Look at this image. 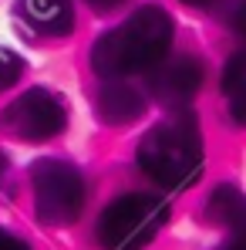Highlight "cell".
<instances>
[{"label": "cell", "instance_id": "4", "mask_svg": "<svg viewBox=\"0 0 246 250\" xmlns=\"http://www.w3.org/2000/svg\"><path fill=\"white\" fill-rule=\"evenodd\" d=\"M31 193L38 220L47 227H68L88 203V183L81 169L64 159H38L31 166Z\"/></svg>", "mask_w": 246, "mask_h": 250}, {"label": "cell", "instance_id": "17", "mask_svg": "<svg viewBox=\"0 0 246 250\" xmlns=\"http://www.w3.org/2000/svg\"><path fill=\"white\" fill-rule=\"evenodd\" d=\"M3 172H7V163H3V159H0V179H3Z\"/></svg>", "mask_w": 246, "mask_h": 250}, {"label": "cell", "instance_id": "8", "mask_svg": "<svg viewBox=\"0 0 246 250\" xmlns=\"http://www.w3.org/2000/svg\"><path fill=\"white\" fill-rule=\"evenodd\" d=\"M145 112V95L128 82H108L98 95V119L108 125H132Z\"/></svg>", "mask_w": 246, "mask_h": 250}, {"label": "cell", "instance_id": "1", "mask_svg": "<svg viewBox=\"0 0 246 250\" xmlns=\"http://www.w3.org/2000/svg\"><path fill=\"white\" fill-rule=\"evenodd\" d=\"M175 38V21L159 3H145L128 14L118 27L105 31L91 47V68L105 82H125L132 75H149L169 58Z\"/></svg>", "mask_w": 246, "mask_h": 250}, {"label": "cell", "instance_id": "16", "mask_svg": "<svg viewBox=\"0 0 246 250\" xmlns=\"http://www.w3.org/2000/svg\"><path fill=\"white\" fill-rule=\"evenodd\" d=\"M182 3H189V7H209V3H216V0H182Z\"/></svg>", "mask_w": 246, "mask_h": 250}, {"label": "cell", "instance_id": "11", "mask_svg": "<svg viewBox=\"0 0 246 250\" xmlns=\"http://www.w3.org/2000/svg\"><path fill=\"white\" fill-rule=\"evenodd\" d=\"M20 75H24V58L14 54L10 47H0V91L10 88Z\"/></svg>", "mask_w": 246, "mask_h": 250}, {"label": "cell", "instance_id": "15", "mask_svg": "<svg viewBox=\"0 0 246 250\" xmlns=\"http://www.w3.org/2000/svg\"><path fill=\"white\" fill-rule=\"evenodd\" d=\"M223 250H246V227L243 230H233V237L226 240V247Z\"/></svg>", "mask_w": 246, "mask_h": 250}, {"label": "cell", "instance_id": "12", "mask_svg": "<svg viewBox=\"0 0 246 250\" xmlns=\"http://www.w3.org/2000/svg\"><path fill=\"white\" fill-rule=\"evenodd\" d=\"M226 24H229V31H236L240 38H246V0H233L226 7Z\"/></svg>", "mask_w": 246, "mask_h": 250}, {"label": "cell", "instance_id": "2", "mask_svg": "<svg viewBox=\"0 0 246 250\" xmlns=\"http://www.w3.org/2000/svg\"><path fill=\"white\" fill-rule=\"evenodd\" d=\"M138 169L159 183L169 193H182L203 179L206 169V149H203V132L199 122L189 108L172 112L165 122L152 125L135 149Z\"/></svg>", "mask_w": 246, "mask_h": 250}, {"label": "cell", "instance_id": "6", "mask_svg": "<svg viewBox=\"0 0 246 250\" xmlns=\"http://www.w3.org/2000/svg\"><path fill=\"white\" fill-rule=\"evenodd\" d=\"M203 78H206V64L196 54H172L155 71H149V88L165 108L182 112V108H189V102L203 88Z\"/></svg>", "mask_w": 246, "mask_h": 250}, {"label": "cell", "instance_id": "3", "mask_svg": "<svg viewBox=\"0 0 246 250\" xmlns=\"http://www.w3.org/2000/svg\"><path fill=\"white\" fill-rule=\"evenodd\" d=\"M169 223V203L155 193H122L98 216L101 250H145Z\"/></svg>", "mask_w": 246, "mask_h": 250}, {"label": "cell", "instance_id": "7", "mask_svg": "<svg viewBox=\"0 0 246 250\" xmlns=\"http://www.w3.org/2000/svg\"><path fill=\"white\" fill-rule=\"evenodd\" d=\"M17 21L38 38H68L75 31L71 0H17Z\"/></svg>", "mask_w": 246, "mask_h": 250}, {"label": "cell", "instance_id": "5", "mask_svg": "<svg viewBox=\"0 0 246 250\" xmlns=\"http://www.w3.org/2000/svg\"><path fill=\"white\" fill-rule=\"evenodd\" d=\"M68 125L64 98L47 88H27L0 112V132L17 142H47Z\"/></svg>", "mask_w": 246, "mask_h": 250}, {"label": "cell", "instance_id": "13", "mask_svg": "<svg viewBox=\"0 0 246 250\" xmlns=\"http://www.w3.org/2000/svg\"><path fill=\"white\" fill-rule=\"evenodd\" d=\"M0 250H31L17 233H10V230H0Z\"/></svg>", "mask_w": 246, "mask_h": 250}, {"label": "cell", "instance_id": "9", "mask_svg": "<svg viewBox=\"0 0 246 250\" xmlns=\"http://www.w3.org/2000/svg\"><path fill=\"white\" fill-rule=\"evenodd\" d=\"M219 84H223V95H226L229 119L246 128V47H240V51L226 61Z\"/></svg>", "mask_w": 246, "mask_h": 250}, {"label": "cell", "instance_id": "10", "mask_svg": "<svg viewBox=\"0 0 246 250\" xmlns=\"http://www.w3.org/2000/svg\"><path fill=\"white\" fill-rule=\"evenodd\" d=\"M209 220L229 230H243L246 227V193L233 183H223L212 189L209 196Z\"/></svg>", "mask_w": 246, "mask_h": 250}, {"label": "cell", "instance_id": "14", "mask_svg": "<svg viewBox=\"0 0 246 250\" xmlns=\"http://www.w3.org/2000/svg\"><path fill=\"white\" fill-rule=\"evenodd\" d=\"M91 10H98V14H108V10H118L125 0H84Z\"/></svg>", "mask_w": 246, "mask_h": 250}]
</instances>
